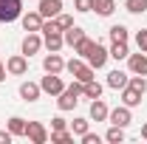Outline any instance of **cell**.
Segmentation results:
<instances>
[{"label":"cell","instance_id":"d4e9b609","mask_svg":"<svg viewBox=\"0 0 147 144\" xmlns=\"http://www.w3.org/2000/svg\"><path fill=\"white\" fill-rule=\"evenodd\" d=\"M48 139H51V144H71L74 141V133H68V130H54Z\"/></svg>","mask_w":147,"mask_h":144},{"label":"cell","instance_id":"f1b7e54d","mask_svg":"<svg viewBox=\"0 0 147 144\" xmlns=\"http://www.w3.org/2000/svg\"><path fill=\"white\" fill-rule=\"evenodd\" d=\"M127 85H130V88H136L139 93H144V90H147V79L136 73V76H130V79H127Z\"/></svg>","mask_w":147,"mask_h":144},{"label":"cell","instance_id":"74e56055","mask_svg":"<svg viewBox=\"0 0 147 144\" xmlns=\"http://www.w3.org/2000/svg\"><path fill=\"white\" fill-rule=\"evenodd\" d=\"M142 139H147V122L142 124Z\"/></svg>","mask_w":147,"mask_h":144},{"label":"cell","instance_id":"9a60e30c","mask_svg":"<svg viewBox=\"0 0 147 144\" xmlns=\"http://www.w3.org/2000/svg\"><path fill=\"white\" fill-rule=\"evenodd\" d=\"M23 28H26V31H40V28H42V14H40V11H28V14H23Z\"/></svg>","mask_w":147,"mask_h":144},{"label":"cell","instance_id":"7c38bea8","mask_svg":"<svg viewBox=\"0 0 147 144\" xmlns=\"http://www.w3.org/2000/svg\"><path fill=\"white\" fill-rule=\"evenodd\" d=\"M127 65L133 73H139V76H147V54H127Z\"/></svg>","mask_w":147,"mask_h":144},{"label":"cell","instance_id":"7a4b0ae2","mask_svg":"<svg viewBox=\"0 0 147 144\" xmlns=\"http://www.w3.org/2000/svg\"><path fill=\"white\" fill-rule=\"evenodd\" d=\"M65 71L71 73L74 79H79L82 85H85V82H91V79H96V76H93V68L88 65V62H82L79 57H74V59L65 62Z\"/></svg>","mask_w":147,"mask_h":144},{"label":"cell","instance_id":"277c9868","mask_svg":"<svg viewBox=\"0 0 147 144\" xmlns=\"http://www.w3.org/2000/svg\"><path fill=\"white\" fill-rule=\"evenodd\" d=\"M26 139L31 144H45L48 141V130H45V124L42 122H28V127H26Z\"/></svg>","mask_w":147,"mask_h":144},{"label":"cell","instance_id":"e575fe53","mask_svg":"<svg viewBox=\"0 0 147 144\" xmlns=\"http://www.w3.org/2000/svg\"><path fill=\"white\" fill-rule=\"evenodd\" d=\"M82 144H99V136L96 133H85L82 136Z\"/></svg>","mask_w":147,"mask_h":144},{"label":"cell","instance_id":"2e32d148","mask_svg":"<svg viewBox=\"0 0 147 144\" xmlns=\"http://www.w3.org/2000/svg\"><path fill=\"white\" fill-rule=\"evenodd\" d=\"M127 79H130V76H127L125 71H110V73H108V88L125 90V88H127Z\"/></svg>","mask_w":147,"mask_h":144},{"label":"cell","instance_id":"d6a6232c","mask_svg":"<svg viewBox=\"0 0 147 144\" xmlns=\"http://www.w3.org/2000/svg\"><path fill=\"white\" fill-rule=\"evenodd\" d=\"M136 45H139V51L147 54V28H142V31L136 34Z\"/></svg>","mask_w":147,"mask_h":144},{"label":"cell","instance_id":"7402d4cb","mask_svg":"<svg viewBox=\"0 0 147 144\" xmlns=\"http://www.w3.org/2000/svg\"><path fill=\"white\" fill-rule=\"evenodd\" d=\"M26 127H28V122L20 119V116H11L9 119V133L11 136H26Z\"/></svg>","mask_w":147,"mask_h":144},{"label":"cell","instance_id":"f35d334b","mask_svg":"<svg viewBox=\"0 0 147 144\" xmlns=\"http://www.w3.org/2000/svg\"><path fill=\"white\" fill-rule=\"evenodd\" d=\"M0 65H3V62H0Z\"/></svg>","mask_w":147,"mask_h":144},{"label":"cell","instance_id":"ba28073f","mask_svg":"<svg viewBox=\"0 0 147 144\" xmlns=\"http://www.w3.org/2000/svg\"><path fill=\"white\" fill-rule=\"evenodd\" d=\"M42 68H45V73H62L65 71V59L59 57V51H51L42 59Z\"/></svg>","mask_w":147,"mask_h":144},{"label":"cell","instance_id":"d590c367","mask_svg":"<svg viewBox=\"0 0 147 144\" xmlns=\"http://www.w3.org/2000/svg\"><path fill=\"white\" fill-rule=\"evenodd\" d=\"M11 139H14V136H11L9 130H0V144H11Z\"/></svg>","mask_w":147,"mask_h":144},{"label":"cell","instance_id":"5bb4252c","mask_svg":"<svg viewBox=\"0 0 147 144\" xmlns=\"http://www.w3.org/2000/svg\"><path fill=\"white\" fill-rule=\"evenodd\" d=\"M40 93H42V88H40L37 82H23V85H20V96H23V102H37Z\"/></svg>","mask_w":147,"mask_h":144},{"label":"cell","instance_id":"44dd1931","mask_svg":"<svg viewBox=\"0 0 147 144\" xmlns=\"http://www.w3.org/2000/svg\"><path fill=\"white\" fill-rule=\"evenodd\" d=\"M82 96H85V99H99V96H102V85H99L96 79L85 82V85H82Z\"/></svg>","mask_w":147,"mask_h":144},{"label":"cell","instance_id":"603a6c76","mask_svg":"<svg viewBox=\"0 0 147 144\" xmlns=\"http://www.w3.org/2000/svg\"><path fill=\"white\" fill-rule=\"evenodd\" d=\"M93 45H96L93 40H88V37H82V40H79V42L74 45V54H79L82 59H88V54L93 51Z\"/></svg>","mask_w":147,"mask_h":144},{"label":"cell","instance_id":"836d02e7","mask_svg":"<svg viewBox=\"0 0 147 144\" xmlns=\"http://www.w3.org/2000/svg\"><path fill=\"white\" fill-rule=\"evenodd\" d=\"M51 127H54V130H65V127H68V122H65L62 116H57V119H51Z\"/></svg>","mask_w":147,"mask_h":144},{"label":"cell","instance_id":"30bf717a","mask_svg":"<svg viewBox=\"0 0 147 144\" xmlns=\"http://www.w3.org/2000/svg\"><path fill=\"white\" fill-rule=\"evenodd\" d=\"M108 119H110V124H119V127H127L130 122H133V116H130V108H127V105H122V108L110 110Z\"/></svg>","mask_w":147,"mask_h":144},{"label":"cell","instance_id":"83f0119b","mask_svg":"<svg viewBox=\"0 0 147 144\" xmlns=\"http://www.w3.org/2000/svg\"><path fill=\"white\" fill-rule=\"evenodd\" d=\"M110 40L113 42H127V28L125 26H113L110 28Z\"/></svg>","mask_w":147,"mask_h":144},{"label":"cell","instance_id":"1f68e13d","mask_svg":"<svg viewBox=\"0 0 147 144\" xmlns=\"http://www.w3.org/2000/svg\"><path fill=\"white\" fill-rule=\"evenodd\" d=\"M57 23H59V28L65 31V28H71V26H74V17H71V14H62V11H59V14H57Z\"/></svg>","mask_w":147,"mask_h":144},{"label":"cell","instance_id":"ac0fdd59","mask_svg":"<svg viewBox=\"0 0 147 144\" xmlns=\"http://www.w3.org/2000/svg\"><path fill=\"white\" fill-rule=\"evenodd\" d=\"M82 37H85V31H82L79 26H71V28H65V31H62V40H65V45H71V48L79 42V40H82Z\"/></svg>","mask_w":147,"mask_h":144},{"label":"cell","instance_id":"cb8c5ba5","mask_svg":"<svg viewBox=\"0 0 147 144\" xmlns=\"http://www.w3.org/2000/svg\"><path fill=\"white\" fill-rule=\"evenodd\" d=\"M105 139H108L110 144H122V141H125V127L113 124V127L108 130V133H105Z\"/></svg>","mask_w":147,"mask_h":144},{"label":"cell","instance_id":"9c48e42d","mask_svg":"<svg viewBox=\"0 0 147 144\" xmlns=\"http://www.w3.org/2000/svg\"><path fill=\"white\" fill-rule=\"evenodd\" d=\"M40 48H42V37L37 34V31H28V34L23 37V54H26V57L37 54Z\"/></svg>","mask_w":147,"mask_h":144},{"label":"cell","instance_id":"d6986e66","mask_svg":"<svg viewBox=\"0 0 147 144\" xmlns=\"http://www.w3.org/2000/svg\"><path fill=\"white\" fill-rule=\"evenodd\" d=\"M93 11H96L99 17H110V14L116 11V3H113V0H93Z\"/></svg>","mask_w":147,"mask_h":144},{"label":"cell","instance_id":"f546056e","mask_svg":"<svg viewBox=\"0 0 147 144\" xmlns=\"http://www.w3.org/2000/svg\"><path fill=\"white\" fill-rule=\"evenodd\" d=\"M74 136H85L88 133V119H74Z\"/></svg>","mask_w":147,"mask_h":144},{"label":"cell","instance_id":"8d00e7d4","mask_svg":"<svg viewBox=\"0 0 147 144\" xmlns=\"http://www.w3.org/2000/svg\"><path fill=\"white\" fill-rule=\"evenodd\" d=\"M6 73H9V71H6V68H3V65H0V82H3V79H6Z\"/></svg>","mask_w":147,"mask_h":144},{"label":"cell","instance_id":"e0dca14e","mask_svg":"<svg viewBox=\"0 0 147 144\" xmlns=\"http://www.w3.org/2000/svg\"><path fill=\"white\" fill-rule=\"evenodd\" d=\"M42 42H45V48H48V51H62V45H65L62 31H57V34H42Z\"/></svg>","mask_w":147,"mask_h":144},{"label":"cell","instance_id":"5b68a950","mask_svg":"<svg viewBox=\"0 0 147 144\" xmlns=\"http://www.w3.org/2000/svg\"><path fill=\"white\" fill-rule=\"evenodd\" d=\"M40 88H42V93H48V96H59V93L65 90V85H62L59 73H48V76H42Z\"/></svg>","mask_w":147,"mask_h":144},{"label":"cell","instance_id":"4dcf8cb0","mask_svg":"<svg viewBox=\"0 0 147 144\" xmlns=\"http://www.w3.org/2000/svg\"><path fill=\"white\" fill-rule=\"evenodd\" d=\"M74 9L82 11V14L85 11H93V0H74Z\"/></svg>","mask_w":147,"mask_h":144},{"label":"cell","instance_id":"ffe728a7","mask_svg":"<svg viewBox=\"0 0 147 144\" xmlns=\"http://www.w3.org/2000/svg\"><path fill=\"white\" fill-rule=\"evenodd\" d=\"M122 102H125V105H127V108H136V105H142V93H139V90L136 88H125V93H122Z\"/></svg>","mask_w":147,"mask_h":144},{"label":"cell","instance_id":"8fae6325","mask_svg":"<svg viewBox=\"0 0 147 144\" xmlns=\"http://www.w3.org/2000/svg\"><path fill=\"white\" fill-rule=\"evenodd\" d=\"M37 11L42 14V20H51L62 11V0H40V9Z\"/></svg>","mask_w":147,"mask_h":144},{"label":"cell","instance_id":"6da1fadb","mask_svg":"<svg viewBox=\"0 0 147 144\" xmlns=\"http://www.w3.org/2000/svg\"><path fill=\"white\" fill-rule=\"evenodd\" d=\"M79 96H82V82L76 79V82H71L68 88L59 93L57 108H59V110H74V108H76V102H79Z\"/></svg>","mask_w":147,"mask_h":144},{"label":"cell","instance_id":"4316f807","mask_svg":"<svg viewBox=\"0 0 147 144\" xmlns=\"http://www.w3.org/2000/svg\"><path fill=\"white\" fill-rule=\"evenodd\" d=\"M125 9L130 14H142V11H147V0H125Z\"/></svg>","mask_w":147,"mask_h":144},{"label":"cell","instance_id":"484cf974","mask_svg":"<svg viewBox=\"0 0 147 144\" xmlns=\"http://www.w3.org/2000/svg\"><path fill=\"white\" fill-rule=\"evenodd\" d=\"M127 42H113V45H110V57H113V59H127Z\"/></svg>","mask_w":147,"mask_h":144},{"label":"cell","instance_id":"52a82bcc","mask_svg":"<svg viewBox=\"0 0 147 144\" xmlns=\"http://www.w3.org/2000/svg\"><path fill=\"white\" fill-rule=\"evenodd\" d=\"M108 57H110V51L105 48V45H93V51L88 54V65L91 68H105V62H108Z\"/></svg>","mask_w":147,"mask_h":144},{"label":"cell","instance_id":"3957f363","mask_svg":"<svg viewBox=\"0 0 147 144\" xmlns=\"http://www.w3.org/2000/svg\"><path fill=\"white\" fill-rule=\"evenodd\" d=\"M23 17V0H0V23H14Z\"/></svg>","mask_w":147,"mask_h":144},{"label":"cell","instance_id":"8992f818","mask_svg":"<svg viewBox=\"0 0 147 144\" xmlns=\"http://www.w3.org/2000/svg\"><path fill=\"white\" fill-rule=\"evenodd\" d=\"M6 71L11 73V76H23V73L28 71V57H26V54H14V57H9V62H6Z\"/></svg>","mask_w":147,"mask_h":144},{"label":"cell","instance_id":"4fadbf2b","mask_svg":"<svg viewBox=\"0 0 147 144\" xmlns=\"http://www.w3.org/2000/svg\"><path fill=\"white\" fill-rule=\"evenodd\" d=\"M108 105L102 102V96L99 99H91V122H108Z\"/></svg>","mask_w":147,"mask_h":144}]
</instances>
